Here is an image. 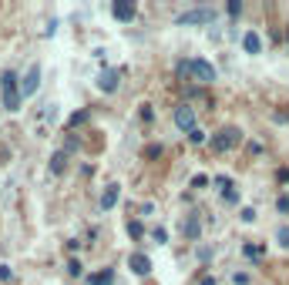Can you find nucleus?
<instances>
[{
  "label": "nucleus",
  "instance_id": "obj_1",
  "mask_svg": "<svg viewBox=\"0 0 289 285\" xmlns=\"http://www.w3.org/2000/svg\"><path fill=\"white\" fill-rule=\"evenodd\" d=\"M0 87H3V108L7 111H17L21 108V87H17V74L14 71H3V77H0Z\"/></svg>",
  "mask_w": 289,
  "mask_h": 285
},
{
  "label": "nucleus",
  "instance_id": "obj_2",
  "mask_svg": "<svg viewBox=\"0 0 289 285\" xmlns=\"http://www.w3.org/2000/svg\"><path fill=\"white\" fill-rule=\"evenodd\" d=\"M219 14H215V7H195V10H185V14H178L175 17V24L178 27H192V24H212Z\"/></svg>",
  "mask_w": 289,
  "mask_h": 285
},
{
  "label": "nucleus",
  "instance_id": "obj_3",
  "mask_svg": "<svg viewBox=\"0 0 289 285\" xmlns=\"http://www.w3.org/2000/svg\"><path fill=\"white\" fill-rule=\"evenodd\" d=\"M192 77H195L199 84H212V81H215V67H212L208 60H192Z\"/></svg>",
  "mask_w": 289,
  "mask_h": 285
},
{
  "label": "nucleus",
  "instance_id": "obj_4",
  "mask_svg": "<svg viewBox=\"0 0 289 285\" xmlns=\"http://www.w3.org/2000/svg\"><path fill=\"white\" fill-rule=\"evenodd\" d=\"M215 151H232L235 144H239V128H222L219 131V138H215Z\"/></svg>",
  "mask_w": 289,
  "mask_h": 285
},
{
  "label": "nucleus",
  "instance_id": "obj_5",
  "mask_svg": "<svg viewBox=\"0 0 289 285\" xmlns=\"http://www.w3.org/2000/svg\"><path fill=\"white\" fill-rule=\"evenodd\" d=\"M175 124H178V128H185V131H195V108L178 104V108H175Z\"/></svg>",
  "mask_w": 289,
  "mask_h": 285
},
{
  "label": "nucleus",
  "instance_id": "obj_6",
  "mask_svg": "<svg viewBox=\"0 0 289 285\" xmlns=\"http://www.w3.org/2000/svg\"><path fill=\"white\" fill-rule=\"evenodd\" d=\"M111 14H115L118 20H135L138 7H135L131 0H115V3H111Z\"/></svg>",
  "mask_w": 289,
  "mask_h": 285
},
{
  "label": "nucleus",
  "instance_id": "obj_7",
  "mask_svg": "<svg viewBox=\"0 0 289 285\" xmlns=\"http://www.w3.org/2000/svg\"><path fill=\"white\" fill-rule=\"evenodd\" d=\"M37 84H41V67L34 64V67L27 71V77H24V84H21V94H24V97H27V94H34V91H37Z\"/></svg>",
  "mask_w": 289,
  "mask_h": 285
},
{
  "label": "nucleus",
  "instance_id": "obj_8",
  "mask_svg": "<svg viewBox=\"0 0 289 285\" xmlns=\"http://www.w3.org/2000/svg\"><path fill=\"white\" fill-rule=\"evenodd\" d=\"M128 265H131V272H138V275H148V272H151V262H148V255H142V252H135V255L128 258Z\"/></svg>",
  "mask_w": 289,
  "mask_h": 285
},
{
  "label": "nucleus",
  "instance_id": "obj_9",
  "mask_svg": "<svg viewBox=\"0 0 289 285\" xmlns=\"http://www.w3.org/2000/svg\"><path fill=\"white\" fill-rule=\"evenodd\" d=\"M118 84H121V81H118V71H104V74H101V81H98V87H101L104 94H111Z\"/></svg>",
  "mask_w": 289,
  "mask_h": 285
},
{
  "label": "nucleus",
  "instance_id": "obj_10",
  "mask_svg": "<svg viewBox=\"0 0 289 285\" xmlns=\"http://www.w3.org/2000/svg\"><path fill=\"white\" fill-rule=\"evenodd\" d=\"M242 47H246L249 54H259V51H262V40H259V34H256V30H249V34L242 37Z\"/></svg>",
  "mask_w": 289,
  "mask_h": 285
},
{
  "label": "nucleus",
  "instance_id": "obj_11",
  "mask_svg": "<svg viewBox=\"0 0 289 285\" xmlns=\"http://www.w3.org/2000/svg\"><path fill=\"white\" fill-rule=\"evenodd\" d=\"M115 201H118V185H108L104 195H101V208L108 211V208H115Z\"/></svg>",
  "mask_w": 289,
  "mask_h": 285
},
{
  "label": "nucleus",
  "instance_id": "obj_12",
  "mask_svg": "<svg viewBox=\"0 0 289 285\" xmlns=\"http://www.w3.org/2000/svg\"><path fill=\"white\" fill-rule=\"evenodd\" d=\"M199 231H202V222H199V215H192V218L185 222V235H188V238H199Z\"/></svg>",
  "mask_w": 289,
  "mask_h": 285
},
{
  "label": "nucleus",
  "instance_id": "obj_13",
  "mask_svg": "<svg viewBox=\"0 0 289 285\" xmlns=\"http://www.w3.org/2000/svg\"><path fill=\"white\" fill-rule=\"evenodd\" d=\"M111 282H115V272H111V268H104V272L91 275V285H111Z\"/></svg>",
  "mask_w": 289,
  "mask_h": 285
},
{
  "label": "nucleus",
  "instance_id": "obj_14",
  "mask_svg": "<svg viewBox=\"0 0 289 285\" xmlns=\"http://www.w3.org/2000/svg\"><path fill=\"white\" fill-rule=\"evenodd\" d=\"M64 165H67V151H58V154L51 158V171H54V174H61V171H64Z\"/></svg>",
  "mask_w": 289,
  "mask_h": 285
},
{
  "label": "nucleus",
  "instance_id": "obj_15",
  "mask_svg": "<svg viewBox=\"0 0 289 285\" xmlns=\"http://www.w3.org/2000/svg\"><path fill=\"white\" fill-rule=\"evenodd\" d=\"M276 242H279L283 248H289V225H279V228H276Z\"/></svg>",
  "mask_w": 289,
  "mask_h": 285
},
{
  "label": "nucleus",
  "instance_id": "obj_16",
  "mask_svg": "<svg viewBox=\"0 0 289 285\" xmlns=\"http://www.w3.org/2000/svg\"><path fill=\"white\" fill-rule=\"evenodd\" d=\"M81 272H84V268H81V262H78V258H71V262H67V275H71V279H78Z\"/></svg>",
  "mask_w": 289,
  "mask_h": 285
},
{
  "label": "nucleus",
  "instance_id": "obj_17",
  "mask_svg": "<svg viewBox=\"0 0 289 285\" xmlns=\"http://www.w3.org/2000/svg\"><path fill=\"white\" fill-rule=\"evenodd\" d=\"M188 141H192V144H205V131H202V128L188 131Z\"/></svg>",
  "mask_w": 289,
  "mask_h": 285
},
{
  "label": "nucleus",
  "instance_id": "obj_18",
  "mask_svg": "<svg viewBox=\"0 0 289 285\" xmlns=\"http://www.w3.org/2000/svg\"><path fill=\"white\" fill-rule=\"evenodd\" d=\"M222 198L229 201V205H235V201H239V191H235V188H226V191H222Z\"/></svg>",
  "mask_w": 289,
  "mask_h": 285
},
{
  "label": "nucleus",
  "instance_id": "obj_19",
  "mask_svg": "<svg viewBox=\"0 0 289 285\" xmlns=\"http://www.w3.org/2000/svg\"><path fill=\"white\" fill-rule=\"evenodd\" d=\"M242 252H246V255H249V258H259V255H262V248H259V245H246Z\"/></svg>",
  "mask_w": 289,
  "mask_h": 285
},
{
  "label": "nucleus",
  "instance_id": "obj_20",
  "mask_svg": "<svg viewBox=\"0 0 289 285\" xmlns=\"http://www.w3.org/2000/svg\"><path fill=\"white\" fill-rule=\"evenodd\" d=\"M144 154H148V158H162V144H148Z\"/></svg>",
  "mask_w": 289,
  "mask_h": 285
},
{
  "label": "nucleus",
  "instance_id": "obj_21",
  "mask_svg": "<svg viewBox=\"0 0 289 285\" xmlns=\"http://www.w3.org/2000/svg\"><path fill=\"white\" fill-rule=\"evenodd\" d=\"M276 208H279V211H289V195H279V198H276Z\"/></svg>",
  "mask_w": 289,
  "mask_h": 285
},
{
  "label": "nucleus",
  "instance_id": "obj_22",
  "mask_svg": "<svg viewBox=\"0 0 289 285\" xmlns=\"http://www.w3.org/2000/svg\"><path fill=\"white\" fill-rule=\"evenodd\" d=\"M205 185H208V178H205V174H195V178H192V188H205Z\"/></svg>",
  "mask_w": 289,
  "mask_h": 285
},
{
  "label": "nucleus",
  "instance_id": "obj_23",
  "mask_svg": "<svg viewBox=\"0 0 289 285\" xmlns=\"http://www.w3.org/2000/svg\"><path fill=\"white\" fill-rule=\"evenodd\" d=\"M128 235H131V238H142V225H138V222H131V225H128Z\"/></svg>",
  "mask_w": 289,
  "mask_h": 285
},
{
  "label": "nucleus",
  "instance_id": "obj_24",
  "mask_svg": "<svg viewBox=\"0 0 289 285\" xmlns=\"http://www.w3.org/2000/svg\"><path fill=\"white\" fill-rule=\"evenodd\" d=\"M84 121H87V111H78L74 117H71V128H74V124H84Z\"/></svg>",
  "mask_w": 289,
  "mask_h": 285
},
{
  "label": "nucleus",
  "instance_id": "obj_25",
  "mask_svg": "<svg viewBox=\"0 0 289 285\" xmlns=\"http://www.w3.org/2000/svg\"><path fill=\"white\" fill-rule=\"evenodd\" d=\"M155 242H162V245H165V242H168V231H165V228H155Z\"/></svg>",
  "mask_w": 289,
  "mask_h": 285
},
{
  "label": "nucleus",
  "instance_id": "obj_26",
  "mask_svg": "<svg viewBox=\"0 0 289 285\" xmlns=\"http://www.w3.org/2000/svg\"><path fill=\"white\" fill-rule=\"evenodd\" d=\"M256 218V208H242V222H252Z\"/></svg>",
  "mask_w": 289,
  "mask_h": 285
},
{
  "label": "nucleus",
  "instance_id": "obj_27",
  "mask_svg": "<svg viewBox=\"0 0 289 285\" xmlns=\"http://www.w3.org/2000/svg\"><path fill=\"white\" fill-rule=\"evenodd\" d=\"M229 14H232V17H235V14H242V3H239V0H232V3H229Z\"/></svg>",
  "mask_w": 289,
  "mask_h": 285
},
{
  "label": "nucleus",
  "instance_id": "obj_28",
  "mask_svg": "<svg viewBox=\"0 0 289 285\" xmlns=\"http://www.w3.org/2000/svg\"><path fill=\"white\" fill-rule=\"evenodd\" d=\"M10 279V265H0V282H7Z\"/></svg>",
  "mask_w": 289,
  "mask_h": 285
},
{
  "label": "nucleus",
  "instance_id": "obj_29",
  "mask_svg": "<svg viewBox=\"0 0 289 285\" xmlns=\"http://www.w3.org/2000/svg\"><path fill=\"white\" fill-rule=\"evenodd\" d=\"M202 285H215V279H208V275H205V279H202Z\"/></svg>",
  "mask_w": 289,
  "mask_h": 285
}]
</instances>
